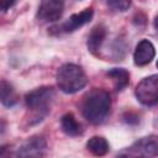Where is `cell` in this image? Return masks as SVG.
Segmentation results:
<instances>
[{"label": "cell", "instance_id": "1", "mask_svg": "<svg viewBox=\"0 0 158 158\" xmlns=\"http://www.w3.org/2000/svg\"><path fill=\"white\" fill-rule=\"evenodd\" d=\"M111 109V98L109 91L100 88L91 89L81 102V114L86 121L93 125L101 123Z\"/></svg>", "mask_w": 158, "mask_h": 158}, {"label": "cell", "instance_id": "2", "mask_svg": "<svg viewBox=\"0 0 158 158\" xmlns=\"http://www.w3.org/2000/svg\"><path fill=\"white\" fill-rule=\"evenodd\" d=\"M53 99L54 89L52 86H41L26 94L25 104L30 111V123L41 122L47 116Z\"/></svg>", "mask_w": 158, "mask_h": 158}, {"label": "cell", "instance_id": "3", "mask_svg": "<svg viewBox=\"0 0 158 158\" xmlns=\"http://www.w3.org/2000/svg\"><path fill=\"white\" fill-rule=\"evenodd\" d=\"M57 86L64 94H75L88 84V77L80 65L65 63L60 65L56 74Z\"/></svg>", "mask_w": 158, "mask_h": 158}, {"label": "cell", "instance_id": "4", "mask_svg": "<svg viewBox=\"0 0 158 158\" xmlns=\"http://www.w3.org/2000/svg\"><path fill=\"white\" fill-rule=\"evenodd\" d=\"M137 100L144 106H154L158 101V77L152 74L143 78L135 89Z\"/></svg>", "mask_w": 158, "mask_h": 158}, {"label": "cell", "instance_id": "5", "mask_svg": "<svg viewBox=\"0 0 158 158\" xmlns=\"http://www.w3.org/2000/svg\"><path fill=\"white\" fill-rule=\"evenodd\" d=\"M158 153V142L156 135H149L142 137L133 142L130 147L125 148L118 153V156L127 157H156Z\"/></svg>", "mask_w": 158, "mask_h": 158}, {"label": "cell", "instance_id": "6", "mask_svg": "<svg viewBox=\"0 0 158 158\" xmlns=\"http://www.w3.org/2000/svg\"><path fill=\"white\" fill-rule=\"evenodd\" d=\"M94 16V9L93 7H86L80 12L73 14L69 16L63 23L53 27L52 30H56L57 33H70L74 32L75 30L83 27L84 25L89 23Z\"/></svg>", "mask_w": 158, "mask_h": 158}, {"label": "cell", "instance_id": "7", "mask_svg": "<svg viewBox=\"0 0 158 158\" xmlns=\"http://www.w3.org/2000/svg\"><path fill=\"white\" fill-rule=\"evenodd\" d=\"M64 10L63 0H41L36 19L40 22H54L62 17Z\"/></svg>", "mask_w": 158, "mask_h": 158}, {"label": "cell", "instance_id": "8", "mask_svg": "<svg viewBox=\"0 0 158 158\" xmlns=\"http://www.w3.org/2000/svg\"><path fill=\"white\" fill-rule=\"evenodd\" d=\"M47 152V142L41 136H33L22 142L16 148L15 154L19 157H42Z\"/></svg>", "mask_w": 158, "mask_h": 158}, {"label": "cell", "instance_id": "9", "mask_svg": "<svg viewBox=\"0 0 158 158\" xmlns=\"http://www.w3.org/2000/svg\"><path fill=\"white\" fill-rule=\"evenodd\" d=\"M154 56H156V48L153 43L143 38L136 46V49L133 52V62L136 65L143 67V65L149 64L153 60Z\"/></svg>", "mask_w": 158, "mask_h": 158}, {"label": "cell", "instance_id": "10", "mask_svg": "<svg viewBox=\"0 0 158 158\" xmlns=\"http://www.w3.org/2000/svg\"><path fill=\"white\" fill-rule=\"evenodd\" d=\"M106 36H107V28L104 25H96L90 31V33L88 36V41H86L88 51L91 54L100 57L101 56V48H102V44L105 43Z\"/></svg>", "mask_w": 158, "mask_h": 158}, {"label": "cell", "instance_id": "11", "mask_svg": "<svg viewBox=\"0 0 158 158\" xmlns=\"http://www.w3.org/2000/svg\"><path fill=\"white\" fill-rule=\"evenodd\" d=\"M19 101V95L16 93V89L14 88V85L2 79L0 80V102L5 106V107H14Z\"/></svg>", "mask_w": 158, "mask_h": 158}, {"label": "cell", "instance_id": "12", "mask_svg": "<svg viewBox=\"0 0 158 158\" xmlns=\"http://www.w3.org/2000/svg\"><path fill=\"white\" fill-rule=\"evenodd\" d=\"M60 128L67 136H70V137H77L83 133V127L80 122H78V120L72 112H67L62 116Z\"/></svg>", "mask_w": 158, "mask_h": 158}, {"label": "cell", "instance_id": "13", "mask_svg": "<svg viewBox=\"0 0 158 158\" xmlns=\"http://www.w3.org/2000/svg\"><path fill=\"white\" fill-rule=\"evenodd\" d=\"M106 75L112 80L116 91H122L130 84V73L123 68H112L106 72Z\"/></svg>", "mask_w": 158, "mask_h": 158}, {"label": "cell", "instance_id": "14", "mask_svg": "<svg viewBox=\"0 0 158 158\" xmlns=\"http://www.w3.org/2000/svg\"><path fill=\"white\" fill-rule=\"evenodd\" d=\"M86 149L91 154L101 157V156H105L109 152L110 144H109V142L104 137H101V136H93L86 142Z\"/></svg>", "mask_w": 158, "mask_h": 158}, {"label": "cell", "instance_id": "15", "mask_svg": "<svg viewBox=\"0 0 158 158\" xmlns=\"http://www.w3.org/2000/svg\"><path fill=\"white\" fill-rule=\"evenodd\" d=\"M105 1L111 10L120 11V12L128 10L131 6V2H132V0H105Z\"/></svg>", "mask_w": 158, "mask_h": 158}, {"label": "cell", "instance_id": "16", "mask_svg": "<svg viewBox=\"0 0 158 158\" xmlns=\"http://www.w3.org/2000/svg\"><path fill=\"white\" fill-rule=\"evenodd\" d=\"M16 2L17 0H0V12H5L10 10Z\"/></svg>", "mask_w": 158, "mask_h": 158}]
</instances>
